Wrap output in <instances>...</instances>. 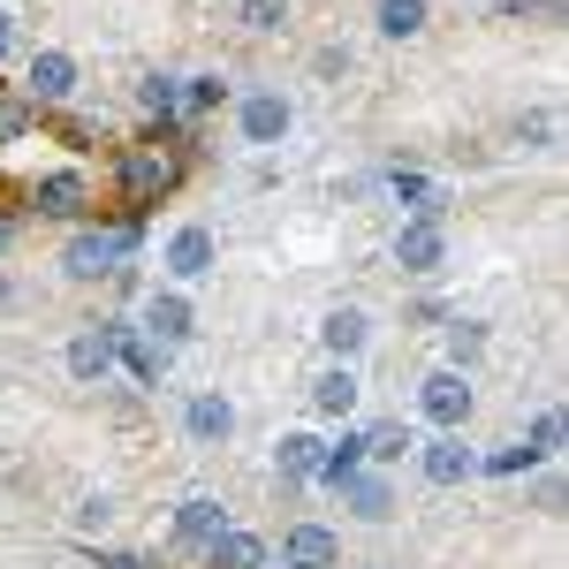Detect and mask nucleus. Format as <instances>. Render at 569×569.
Returning <instances> with one entry per match:
<instances>
[{"mask_svg": "<svg viewBox=\"0 0 569 569\" xmlns=\"http://www.w3.org/2000/svg\"><path fill=\"white\" fill-rule=\"evenodd\" d=\"M418 440H410V426H372L365 433V463H395V456H410Z\"/></svg>", "mask_w": 569, "mask_h": 569, "instance_id": "26", "label": "nucleus"}, {"mask_svg": "<svg viewBox=\"0 0 569 569\" xmlns=\"http://www.w3.org/2000/svg\"><path fill=\"white\" fill-rule=\"evenodd\" d=\"M107 335H114V365L130 372L137 388H160V372H168V350L137 327V319H107Z\"/></svg>", "mask_w": 569, "mask_h": 569, "instance_id": "6", "label": "nucleus"}, {"mask_svg": "<svg viewBox=\"0 0 569 569\" xmlns=\"http://www.w3.org/2000/svg\"><path fill=\"white\" fill-rule=\"evenodd\" d=\"M501 16H562V0H493Z\"/></svg>", "mask_w": 569, "mask_h": 569, "instance_id": "34", "label": "nucleus"}, {"mask_svg": "<svg viewBox=\"0 0 569 569\" xmlns=\"http://www.w3.org/2000/svg\"><path fill=\"white\" fill-rule=\"evenodd\" d=\"M388 190L402 198V206H410V220H440V213H448V190H440L433 176H402V168H395Z\"/></svg>", "mask_w": 569, "mask_h": 569, "instance_id": "21", "label": "nucleus"}, {"mask_svg": "<svg viewBox=\"0 0 569 569\" xmlns=\"http://www.w3.org/2000/svg\"><path fill=\"white\" fill-rule=\"evenodd\" d=\"M236 23H243V31H281V23H289V0H236Z\"/></svg>", "mask_w": 569, "mask_h": 569, "instance_id": "27", "label": "nucleus"}, {"mask_svg": "<svg viewBox=\"0 0 569 569\" xmlns=\"http://www.w3.org/2000/svg\"><path fill=\"white\" fill-rule=\"evenodd\" d=\"M8 31H16V16H8V8H0V46H8Z\"/></svg>", "mask_w": 569, "mask_h": 569, "instance_id": "37", "label": "nucleus"}, {"mask_svg": "<svg viewBox=\"0 0 569 569\" xmlns=\"http://www.w3.org/2000/svg\"><path fill=\"white\" fill-rule=\"evenodd\" d=\"M130 251H137V220L130 228H77L69 251H61V273L69 281H114Z\"/></svg>", "mask_w": 569, "mask_h": 569, "instance_id": "1", "label": "nucleus"}, {"mask_svg": "<svg viewBox=\"0 0 569 569\" xmlns=\"http://www.w3.org/2000/svg\"><path fill=\"white\" fill-rule=\"evenodd\" d=\"M418 410H426V426L433 433H463L471 426V410H479V388H471V372H426L418 380Z\"/></svg>", "mask_w": 569, "mask_h": 569, "instance_id": "2", "label": "nucleus"}, {"mask_svg": "<svg viewBox=\"0 0 569 569\" xmlns=\"http://www.w3.org/2000/svg\"><path fill=\"white\" fill-rule=\"evenodd\" d=\"M61 365H69L77 388H99V380L114 372V335H107V319H99V327H77L69 350H61Z\"/></svg>", "mask_w": 569, "mask_h": 569, "instance_id": "7", "label": "nucleus"}, {"mask_svg": "<svg viewBox=\"0 0 569 569\" xmlns=\"http://www.w3.org/2000/svg\"><path fill=\"white\" fill-rule=\"evenodd\" d=\"M365 380H357V365H327V372H311V410L319 418H350Z\"/></svg>", "mask_w": 569, "mask_h": 569, "instance_id": "18", "label": "nucleus"}, {"mask_svg": "<svg viewBox=\"0 0 569 569\" xmlns=\"http://www.w3.org/2000/svg\"><path fill=\"white\" fill-rule=\"evenodd\" d=\"M206 569H266V539L259 531H220L213 547H206Z\"/></svg>", "mask_w": 569, "mask_h": 569, "instance_id": "20", "label": "nucleus"}, {"mask_svg": "<svg viewBox=\"0 0 569 569\" xmlns=\"http://www.w3.org/2000/svg\"><path fill=\"white\" fill-rule=\"evenodd\" d=\"M176 182H182V160L168 152V144H137V152H122V198H130V206H160Z\"/></svg>", "mask_w": 569, "mask_h": 569, "instance_id": "3", "label": "nucleus"}, {"mask_svg": "<svg viewBox=\"0 0 569 569\" xmlns=\"http://www.w3.org/2000/svg\"><path fill=\"white\" fill-rule=\"evenodd\" d=\"M107 517H114V501H107V493H84V501H77V531H99Z\"/></svg>", "mask_w": 569, "mask_h": 569, "instance_id": "31", "label": "nucleus"}, {"mask_svg": "<svg viewBox=\"0 0 569 569\" xmlns=\"http://www.w3.org/2000/svg\"><path fill=\"white\" fill-rule=\"evenodd\" d=\"M319 448H327L319 433H281V448H273V471H281V486L319 479Z\"/></svg>", "mask_w": 569, "mask_h": 569, "instance_id": "19", "label": "nucleus"}, {"mask_svg": "<svg viewBox=\"0 0 569 569\" xmlns=\"http://www.w3.org/2000/svg\"><path fill=\"white\" fill-rule=\"evenodd\" d=\"M440 335H448V372H471V365L486 357V327L479 319H448Z\"/></svg>", "mask_w": 569, "mask_h": 569, "instance_id": "24", "label": "nucleus"}, {"mask_svg": "<svg viewBox=\"0 0 569 569\" xmlns=\"http://www.w3.org/2000/svg\"><path fill=\"white\" fill-rule=\"evenodd\" d=\"M182 433L198 440V448H220V440L236 433V402H228V395H220V388L190 395V402H182Z\"/></svg>", "mask_w": 569, "mask_h": 569, "instance_id": "14", "label": "nucleus"}, {"mask_svg": "<svg viewBox=\"0 0 569 569\" xmlns=\"http://www.w3.org/2000/svg\"><path fill=\"white\" fill-rule=\"evenodd\" d=\"M137 107H144L152 122H176L182 114V77H144V84H137Z\"/></svg>", "mask_w": 569, "mask_h": 569, "instance_id": "25", "label": "nucleus"}, {"mask_svg": "<svg viewBox=\"0 0 569 569\" xmlns=\"http://www.w3.org/2000/svg\"><path fill=\"white\" fill-rule=\"evenodd\" d=\"M61 137H77V144H107V130H99V122H84V114H77V122H61Z\"/></svg>", "mask_w": 569, "mask_h": 569, "instance_id": "35", "label": "nucleus"}, {"mask_svg": "<svg viewBox=\"0 0 569 569\" xmlns=\"http://www.w3.org/2000/svg\"><path fill=\"white\" fill-rule=\"evenodd\" d=\"M91 206V182L77 176V168H53V176L31 182V213L39 220H77Z\"/></svg>", "mask_w": 569, "mask_h": 569, "instance_id": "8", "label": "nucleus"}, {"mask_svg": "<svg viewBox=\"0 0 569 569\" xmlns=\"http://www.w3.org/2000/svg\"><path fill=\"white\" fill-rule=\"evenodd\" d=\"M418 471L433 486H463V479H479V456L463 448V433H433V440H418Z\"/></svg>", "mask_w": 569, "mask_h": 569, "instance_id": "10", "label": "nucleus"}, {"mask_svg": "<svg viewBox=\"0 0 569 569\" xmlns=\"http://www.w3.org/2000/svg\"><path fill=\"white\" fill-rule=\"evenodd\" d=\"M236 130H243V144H281V137L297 130V107L281 91H243L236 99Z\"/></svg>", "mask_w": 569, "mask_h": 569, "instance_id": "5", "label": "nucleus"}, {"mask_svg": "<svg viewBox=\"0 0 569 569\" xmlns=\"http://www.w3.org/2000/svg\"><path fill=\"white\" fill-rule=\"evenodd\" d=\"M99 569H160V562H152V555H137V547H107Z\"/></svg>", "mask_w": 569, "mask_h": 569, "instance_id": "33", "label": "nucleus"}, {"mask_svg": "<svg viewBox=\"0 0 569 569\" xmlns=\"http://www.w3.org/2000/svg\"><path fill=\"white\" fill-rule=\"evenodd\" d=\"M525 137L539 144V152H547V144H555V114H531V122H525Z\"/></svg>", "mask_w": 569, "mask_h": 569, "instance_id": "36", "label": "nucleus"}, {"mask_svg": "<svg viewBox=\"0 0 569 569\" xmlns=\"http://www.w3.org/2000/svg\"><path fill=\"white\" fill-rule=\"evenodd\" d=\"M160 350H176V342H190V327H198V311H190V297L182 289H152L144 297V319H137Z\"/></svg>", "mask_w": 569, "mask_h": 569, "instance_id": "9", "label": "nucleus"}, {"mask_svg": "<svg viewBox=\"0 0 569 569\" xmlns=\"http://www.w3.org/2000/svg\"><path fill=\"white\" fill-rule=\"evenodd\" d=\"M23 130H31V99H0V144H16Z\"/></svg>", "mask_w": 569, "mask_h": 569, "instance_id": "30", "label": "nucleus"}, {"mask_svg": "<svg viewBox=\"0 0 569 569\" xmlns=\"http://www.w3.org/2000/svg\"><path fill=\"white\" fill-rule=\"evenodd\" d=\"M281 569H342V539L327 525H289L281 531Z\"/></svg>", "mask_w": 569, "mask_h": 569, "instance_id": "12", "label": "nucleus"}, {"mask_svg": "<svg viewBox=\"0 0 569 569\" xmlns=\"http://www.w3.org/2000/svg\"><path fill=\"white\" fill-rule=\"evenodd\" d=\"M335 493H342V509H350L357 525H388L395 517V486L380 479V471H357V479H342Z\"/></svg>", "mask_w": 569, "mask_h": 569, "instance_id": "17", "label": "nucleus"}, {"mask_svg": "<svg viewBox=\"0 0 569 569\" xmlns=\"http://www.w3.org/2000/svg\"><path fill=\"white\" fill-rule=\"evenodd\" d=\"M319 342H327V365H357L365 342H372V319H365L357 305H335L327 319H319Z\"/></svg>", "mask_w": 569, "mask_h": 569, "instance_id": "15", "label": "nucleus"}, {"mask_svg": "<svg viewBox=\"0 0 569 569\" xmlns=\"http://www.w3.org/2000/svg\"><path fill=\"white\" fill-rule=\"evenodd\" d=\"M365 471V433H342V440H327L319 448V486H342Z\"/></svg>", "mask_w": 569, "mask_h": 569, "instance_id": "22", "label": "nucleus"}, {"mask_svg": "<svg viewBox=\"0 0 569 569\" xmlns=\"http://www.w3.org/2000/svg\"><path fill=\"white\" fill-rule=\"evenodd\" d=\"M531 463H539V456H531V448H501V456H493V463H486V471H493V479H517V471H531Z\"/></svg>", "mask_w": 569, "mask_h": 569, "instance_id": "32", "label": "nucleus"}, {"mask_svg": "<svg viewBox=\"0 0 569 569\" xmlns=\"http://www.w3.org/2000/svg\"><path fill=\"white\" fill-rule=\"evenodd\" d=\"M0 297H8V281H0Z\"/></svg>", "mask_w": 569, "mask_h": 569, "instance_id": "38", "label": "nucleus"}, {"mask_svg": "<svg viewBox=\"0 0 569 569\" xmlns=\"http://www.w3.org/2000/svg\"><path fill=\"white\" fill-rule=\"evenodd\" d=\"M220 99H228L220 77H182V114H213Z\"/></svg>", "mask_w": 569, "mask_h": 569, "instance_id": "28", "label": "nucleus"}, {"mask_svg": "<svg viewBox=\"0 0 569 569\" xmlns=\"http://www.w3.org/2000/svg\"><path fill=\"white\" fill-rule=\"evenodd\" d=\"M440 259H448L440 220H402V228H395V266H402V273H440Z\"/></svg>", "mask_w": 569, "mask_h": 569, "instance_id": "13", "label": "nucleus"}, {"mask_svg": "<svg viewBox=\"0 0 569 569\" xmlns=\"http://www.w3.org/2000/svg\"><path fill=\"white\" fill-rule=\"evenodd\" d=\"M23 99H31V107H69V99H77V53L39 46L31 69H23Z\"/></svg>", "mask_w": 569, "mask_h": 569, "instance_id": "4", "label": "nucleus"}, {"mask_svg": "<svg viewBox=\"0 0 569 569\" xmlns=\"http://www.w3.org/2000/svg\"><path fill=\"white\" fill-rule=\"evenodd\" d=\"M220 259V243H213V228H176L168 236V251H160V266H168V281H206Z\"/></svg>", "mask_w": 569, "mask_h": 569, "instance_id": "11", "label": "nucleus"}, {"mask_svg": "<svg viewBox=\"0 0 569 569\" xmlns=\"http://www.w3.org/2000/svg\"><path fill=\"white\" fill-rule=\"evenodd\" d=\"M220 531H228V509H220L213 493H190V501L176 509V547H190V555H206Z\"/></svg>", "mask_w": 569, "mask_h": 569, "instance_id": "16", "label": "nucleus"}, {"mask_svg": "<svg viewBox=\"0 0 569 569\" xmlns=\"http://www.w3.org/2000/svg\"><path fill=\"white\" fill-rule=\"evenodd\" d=\"M426 16H433L426 0H380V8H372L380 39H418V31H426Z\"/></svg>", "mask_w": 569, "mask_h": 569, "instance_id": "23", "label": "nucleus"}, {"mask_svg": "<svg viewBox=\"0 0 569 569\" xmlns=\"http://www.w3.org/2000/svg\"><path fill=\"white\" fill-rule=\"evenodd\" d=\"M531 456H539V463L562 456V410H539V418H531Z\"/></svg>", "mask_w": 569, "mask_h": 569, "instance_id": "29", "label": "nucleus"}]
</instances>
